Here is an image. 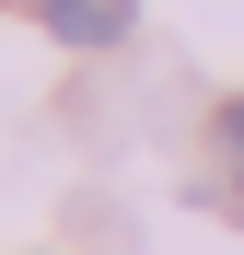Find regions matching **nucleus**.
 <instances>
[{
	"label": "nucleus",
	"instance_id": "2",
	"mask_svg": "<svg viewBox=\"0 0 244 255\" xmlns=\"http://www.w3.org/2000/svg\"><path fill=\"white\" fill-rule=\"evenodd\" d=\"M221 139H233V174H244V105H233V116H221Z\"/></svg>",
	"mask_w": 244,
	"mask_h": 255
},
{
	"label": "nucleus",
	"instance_id": "1",
	"mask_svg": "<svg viewBox=\"0 0 244 255\" xmlns=\"http://www.w3.org/2000/svg\"><path fill=\"white\" fill-rule=\"evenodd\" d=\"M128 23H140V0H47V35L58 47H116Z\"/></svg>",
	"mask_w": 244,
	"mask_h": 255
}]
</instances>
